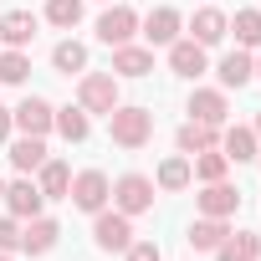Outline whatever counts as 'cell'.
Returning <instances> with one entry per match:
<instances>
[{
    "label": "cell",
    "mask_w": 261,
    "mask_h": 261,
    "mask_svg": "<svg viewBox=\"0 0 261 261\" xmlns=\"http://www.w3.org/2000/svg\"><path fill=\"white\" fill-rule=\"evenodd\" d=\"M205 149H215V128L190 118V123L179 128V154H190V159H195V154H205Z\"/></svg>",
    "instance_id": "obj_23"
},
{
    "label": "cell",
    "mask_w": 261,
    "mask_h": 261,
    "mask_svg": "<svg viewBox=\"0 0 261 261\" xmlns=\"http://www.w3.org/2000/svg\"><path fill=\"white\" fill-rule=\"evenodd\" d=\"M92 236H97V246H102V251H128V246H134V225H128V215H123V210H97Z\"/></svg>",
    "instance_id": "obj_7"
},
{
    "label": "cell",
    "mask_w": 261,
    "mask_h": 261,
    "mask_svg": "<svg viewBox=\"0 0 261 261\" xmlns=\"http://www.w3.org/2000/svg\"><path fill=\"white\" fill-rule=\"evenodd\" d=\"M190 113H195V123H210V128H220L225 123V92H215V87H200L195 97H190Z\"/></svg>",
    "instance_id": "obj_14"
},
{
    "label": "cell",
    "mask_w": 261,
    "mask_h": 261,
    "mask_svg": "<svg viewBox=\"0 0 261 261\" xmlns=\"http://www.w3.org/2000/svg\"><path fill=\"white\" fill-rule=\"evenodd\" d=\"M113 205L134 220V215H144V210H154V179H144V174H123L118 185H113Z\"/></svg>",
    "instance_id": "obj_4"
},
{
    "label": "cell",
    "mask_w": 261,
    "mask_h": 261,
    "mask_svg": "<svg viewBox=\"0 0 261 261\" xmlns=\"http://www.w3.org/2000/svg\"><path fill=\"white\" fill-rule=\"evenodd\" d=\"M236 210H241V190H236V185H225V179L205 185V195H200V215H215V220H230Z\"/></svg>",
    "instance_id": "obj_9"
},
{
    "label": "cell",
    "mask_w": 261,
    "mask_h": 261,
    "mask_svg": "<svg viewBox=\"0 0 261 261\" xmlns=\"http://www.w3.org/2000/svg\"><path fill=\"white\" fill-rule=\"evenodd\" d=\"M225 16L220 11H200L195 21H190V41H200V46H215V41H225Z\"/></svg>",
    "instance_id": "obj_19"
},
{
    "label": "cell",
    "mask_w": 261,
    "mask_h": 261,
    "mask_svg": "<svg viewBox=\"0 0 261 261\" xmlns=\"http://www.w3.org/2000/svg\"><path fill=\"white\" fill-rule=\"evenodd\" d=\"M11 128H16V118H11V108H0V139H11Z\"/></svg>",
    "instance_id": "obj_33"
},
{
    "label": "cell",
    "mask_w": 261,
    "mask_h": 261,
    "mask_svg": "<svg viewBox=\"0 0 261 261\" xmlns=\"http://www.w3.org/2000/svg\"><path fill=\"white\" fill-rule=\"evenodd\" d=\"M169 67H174L179 77H200V72H205V46H200V41H174V46H169Z\"/></svg>",
    "instance_id": "obj_16"
},
{
    "label": "cell",
    "mask_w": 261,
    "mask_h": 261,
    "mask_svg": "<svg viewBox=\"0 0 261 261\" xmlns=\"http://www.w3.org/2000/svg\"><path fill=\"white\" fill-rule=\"evenodd\" d=\"M134 31H139V16L128 11V6H108L102 21H97V41H102V46H128Z\"/></svg>",
    "instance_id": "obj_5"
},
{
    "label": "cell",
    "mask_w": 261,
    "mask_h": 261,
    "mask_svg": "<svg viewBox=\"0 0 261 261\" xmlns=\"http://www.w3.org/2000/svg\"><path fill=\"white\" fill-rule=\"evenodd\" d=\"M215 256L220 261H256L261 256V241H256V230H236V236H225L215 246Z\"/></svg>",
    "instance_id": "obj_18"
},
{
    "label": "cell",
    "mask_w": 261,
    "mask_h": 261,
    "mask_svg": "<svg viewBox=\"0 0 261 261\" xmlns=\"http://www.w3.org/2000/svg\"><path fill=\"white\" fill-rule=\"evenodd\" d=\"M77 102H82V113H113V108H118V77L87 72V77L77 82Z\"/></svg>",
    "instance_id": "obj_2"
},
{
    "label": "cell",
    "mask_w": 261,
    "mask_h": 261,
    "mask_svg": "<svg viewBox=\"0 0 261 261\" xmlns=\"http://www.w3.org/2000/svg\"><path fill=\"white\" fill-rule=\"evenodd\" d=\"M26 72H31L26 51H16V46L0 51V82H6V87H21V82H26Z\"/></svg>",
    "instance_id": "obj_27"
},
{
    "label": "cell",
    "mask_w": 261,
    "mask_h": 261,
    "mask_svg": "<svg viewBox=\"0 0 261 261\" xmlns=\"http://www.w3.org/2000/svg\"><path fill=\"white\" fill-rule=\"evenodd\" d=\"M57 236H62V225H57V220H46V215H31V225L21 230V251H31V256H46V251L57 246Z\"/></svg>",
    "instance_id": "obj_11"
},
{
    "label": "cell",
    "mask_w": 261,
    "mask_h": 261,
    "mask_svg": "<svg viewBox=\"0 0 261 261\" xmlns=\"http://www.w3.org/2000/svg\"><path fill=\"white\" fill-rule=\"evenodd\" d=\"M11 164H16L21 174L41 169V164H46V144H41V139H31V134H26V139H16V144H11Z\"/></svg>",
    "instance_id": "obj_22"
},
{
    "label": "cell",
    "mask_w": 261,
    "mask_h": 261,
    "mask_svg": "<svg viewBox=\"0 0 261 261\" xmlns=\"http://www.w3.org/2000/svg\"><path fill=\"white\" fill-rule=\"evenodd\" d=\"M225 31H236L241 51H256V46H261V11H236V21H230Z\"/></svg>",
    "instance_id": "obj_25"
},
{
    "label": "cell",
    "mask_w": 261,
    "mask_h": 261,
    "mask_svg": "<svg viewBox=\"0 0 261 261\" xmlns=\"http://www.w3.org/2000/svg\"><path fill=\"white\" fill-rule=\"evenodd\" d=\"M251 128H256V139H261V113H256V123H251Z\"/></svg>",
    "instance_id": "obj_34"
},
{
    "label": "cell",
    "mask_w": 261,
    "mask_h": 261,
    "mask_svg": "<svg viewBox=\"0 0 261 261\" xmlns=\"http://www.w3.org/2000/svg\"><path fill=\"white\" fill-rule=\"evenodd\" d=\"M0 261H11V251H0Z\"/></svg>",
    "instance_id": "obj_35"
},
{
    "label": "cell",
    "mask_w": 261,
    "mask_h": 261,
    "mask_svg": "<svg viewBox=\"0 0 261 261\" xmlns=\"http://www.w3.org/2000/svg\"><path fill=\"white\" fill-rule=\"evenodd\" d=\"M51 67H57V72H67V77H72V72H82V67H87V46H82V41H62V46L51 51Z\"/></svg>",
    "instance_id": "obj_28"
},
{
    "label": "cell",
    "mask_w": 261,
    "mask_h": 261,
    "mask_svg": "<svg viewBox=\"0 0 261 261\" xmlns=\"http://www.w3.org/2000/svg\"><path fill=\"white\" fill-rule=\"evenodd\" d=\"M190 169H195V179H205V185H215V179H225V169H230V159H225V154H215V149H205V154H195V159H190Z\"/></svg>",
    "instance_id": "obj_26"
},
{
    "label": "cell",
    "mask_w": 261,
    "mask_h": 261,
    "mask_svg": "<svg viewBox=\"0 0 261 261\" xmlns=\"http://www.w3.org/2000/svg\"><path fill=\"white\" fill-rule=\"evenodd\" d=\"M128 261H164V251L154 241H134V246H128Z\"/></svg>",
    "instance_id": "obj_32"
},
{
    "label": "cell",
    "mask_w": 261,
    "mask_h": 261,
    "mask_svg": "<svg viewBox=\"0 0 261 261\" xmlns=\"http://www.w3.org/2000/svg\"><path fill=\"white\" fill-rule=\"evenodd\" d=\"M215 77H220V87H246V82L256 77V62H251L246 51H230V57H220Z\"/></svg>",
    "instance_id": "obj_17"
},
{
    "label": "cell",
    "mask_w": 261,
    "mask_h": 261,
    "mask_svg": "<svg viewBox=\"0 0 261 261\" xmlns=\"http://www.w3.org/2000/svg\"><path fill=\"white\" fill-rule=\"evenodd\" d=\"M0 251H21V220L0 215Z\"/></svg>",
    "instance_id": "obj_31"
},
{
    "label": "cell",
    "mask_w": 261,
    "mask_h": 261,
    "mask_svg": "<svg viewBox=\"0 0 261 261\" xmlns=\"http://www.w3.org/2000/svg\"><path fill=\"white\" fill-rule=\"evenodd\" d=\"M0 195H6V179H0Z\"/></svg>",
    "instance_id": "obj_37"
},
{
    "label": "cell",
    "mask_w": 261,
    "mask_h": 261,
    "mask_svg": "<svg viewBox=\"0 0 261 261\" xmlns=\"http://www.w3.org/2000/svg\"><path fill=\"white\" fill-rule=\"evenodd\" d=\"M31 36H36V16L31 11H6V16H0V41H6V46H31Z\"/></svg>",
    "instance_id": "obj_13"
},
{
    "label": "cell",
    "mask_w": 261,
    "mask_h": 261,
    "mask_svg": "<svg viewBox=\"0 0 261 261\" xmlns=\"http://www.w3.org/2000/svg\"><path fill=\"white\" fill-rule=\"evenodd\" d=\"M36 190H41L46 200H62V195L72 190V169H67L62 159H46V164H41V179H36Z\"/></svg>",
    "instance_id": "obj_20"
},
{
    "label": "cell",
    "mask_w": 261,
    "mask_h": 261,
    "mask_svg": "<svg viewBox=\"0 0 261 261\" xmlns=\"http://www.w3.org/2000/svg\"><path fill=\"white\" fill-rule=\"evenodd\" d=\"M51 128H57V134H62L67 144H82V139L92 134V123H87L82 102H77V108H57V123H51Z\"/></svg>",
    "instance_id": "obj_21"
},
{
    "label": "cell",
    "mask_w": 261,
    "mask_h": 261,
    "mask_svg": "<svg viewBox=\"0 0 261 261\" xmlns=\"http://www.w3.org/2000/svg\"><path fill=\"white\" fill-rule=\"evenodd\" d=\"M108 134H113V144L118 149H144L149 139H154V113L149 108H113L108 113Z\"/></svg>",
    "instance_id": "obj_1"
},
{
    "label": "cell",
    "mask_w": 261,
    "mask_h": 261,
    "mask_svg": "<svg viewBox=\"0 0 261 261\" xmlns=\"http://www.w3.org/2000/svg\"><path fill=\"white\" fill-rule=\"evenodd\" d=\"M190 179H195L190 159H164V164H159V190H185Z\"/></svg>",
    "instance_id": "obj_29"
},
{
    "label": "cell",
    "mask_w": 261,
    "mask_h": 261,
    "mask_svg": "<svg viewBox=\"0 0 261 261\" xmlns=\"http://www.w3.org/2000/svg\"><path fill=\"white\" fill-rule=\"evenodd\" d=\"M225 236H230V230H225V220H215V215H205V220L190 225V246H195V251H215Z\"/></svg>",
    "instance_id": "obj_24"
},
{
    "label": "cell",
    "mask_w": 261,
    "mask_h": 261,
    "mask_svg": "<svg viewBox=\"0 0 261 261\" xmlns=\"http://www.w3.org/2000/svg\"><path fill=\"white\" fill-rule=\"evenodd\" d=\"M220 154H225V159H236V164L256 159V128H246V123L225 128V139H220Z\"/></svg>",
    "instance_id": "obj_15"
},
{
    "label": "cell",
    "mask_w": 261,
    "mask_h": 261,
    "mask_svg": "<svg viewBox=\"0 0 261 261\" xmlns=\"http://www.w3.org/2000/svg\"><path fill=\"white\" fill-rule=\"evenodd\" d=\"M108 195H113V185H108L102 169H82V174L72 179V190H67V200H72L77 210H87V215H97V210L108 205Z\"/></svg>",
    "instance_id": "obj_3"
},
{
    "label": "cell",
    "mask_w": 261,
    "mask_h": 261,
    "mask_svg": "<svg viewBox=\"0 0 261 261\" xmlns=\"http://www.w3.org/2000/svg\"><path fill=\"white\" fill-rule=\"evenodd\" d=\"M256 159H261V154H256Z\"/></svg>",
    "instance_id": "obj_38"
},
{
    "label": "cell",
    "mask_w": 261,
    "mask_h": 261,
    "mask_svg": "<svg viewBox=\"0 0 261 261\" xmlns=\"http://www.w3.org/2000/svg\"><path fill=\"white\" fill-rule=\"evenodd\" d=\"M113 72L118 77H149L154 72V51L149 46H113Z\"/></svg>",
    "instance_id": "obj_12"
},
{
    "label": "cell",
    "mask_w": 261,
    "mask_h": 261,
    "mask_svg": "<svg viewBox=\"0 0 261 261\" xmlns=\"http://www.w3.org/2000/svg\"><path fill=\"white\" fill-rule=\"evenodd\" d=\"M179 11L174 6H159V11H149V21H144V36H149V46H174L179 41Z\"/></svg>",
    "instance_id": "obj_10"
},
{
    "label": "cell",
    "mask_w": 261,
    "mask_h": 261,
    "mask_svg": "<svg viewBox=\"0 0 261 261\" xmlns=\"http://www.w3.org/2000/svg\"><path fill=\"white\" fill-rule=\"evenodd\" d=\"M6 210L16 215V220H31V215H41V205H46V195L31 185V179H16V185H6Z\"/></svg>",
    "instance_id": "obj_8"
},
{
    "label": "cell",
    "mask_w": 261,
    "mask_h": 261,
    "mask_svg": "<svg viewBox=\"0 0 261 261\" xmlns=\"http://www.w3.org/2000/svg\"><path fill=\"white\" fill-rule=\"evenodd\" d=\"M46 21L62 26V31H72L82 21V0H46Z\"/></svg>",
    "instance_id": "obj_30"
},
{
    "label": "cell",
    "mask_w": 261,
    "mask_h": 261,
    "mask_svg": "<svg viewBox=\"0 0 261 261\" xmlns=\"http://www.w3.org/2000/svg\"><path fill=\"white\" fill-rule=\"evenodd\" d=\"M256 77H261V57H256Z\"/></svg>",
    "instance_id": "obj_36"
},
{
    "label": "cell",
    "mask_w": 261,
    "mask_h": 261,
    "mask_svg": "<svg viewBox=\"0 0 261 261\" xmlns=\"http://www.w3.org/2000/svg\"><path fill=\"white\" fill-rule=\"evenodd\" d=\"M11 118H16V128H21V134L46 139V134H51V123H57V108H51L46 97H26L21 108H11Z\"/></svg>",
    "instance_id": "obj_6"
}]
</instances>
